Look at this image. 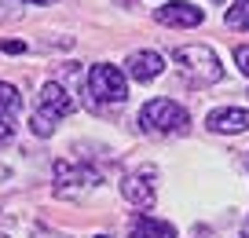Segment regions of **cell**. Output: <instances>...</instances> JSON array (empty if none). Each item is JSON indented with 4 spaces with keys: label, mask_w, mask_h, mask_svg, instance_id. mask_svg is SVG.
Segmentation results:
<instances>
[{
    "label": "cell",
    "mask_w": 249,
    "mask_h": 238,
    "mask_svg": "<svg viewBox=\"0 0 249 238\" xmlns=\"http://www.w3.org/2000/svg\"><path fill=\"white\" fill-rule=\"evenodd\" d=\"M234 66H238L242 73H249V44H238V48H234Z\"/></svg>",
    "instance_id": "7c38bea8"
},
{
    "label": "cell",
    "mask_w": 249,
    "mask_h": 238,
    "mask_svg": "<svg viewBox=\"0 0 249 238\" xmlns=\"http://www.w3.org/2000/svg\"><path fill=\"white\" fill-rule=\"evenodd\" d=\"M26 4H40V8H48V4H55V0H26Z\"/></svg>",
    "instance_id": "9a60e30c"
},
{
    "label": "cell",
    "mask_w": 249,
    "mask_h": 238,
    "mask_svg": "<svg viewBox=\"0 0 249 238\" xmlns=\"http://www.w3.org/2000/svg\"><path fill=\"white\" fill-rule=\"evenodd\" d=\"M11 132H15V117H11V114H0V143H8Z\"/></svg>",
    "instance_id": "4fadbf2b"
},
{
    "label": "cell",
    "mask_w": 249,
    "mask_h": 238,
    "mask_svg": "<svg viewBox=\"0 0 249 238\" xmlns=\"http://www.w3.org/2000/svg\"><path fill=\"white\" fill-rule=\"evenodd\" d=\"M88 95L95 103H114L117 107V103L128 99V77L110 62H95L88 70Z\"/></svg>",
    "instance_id": "277c9868"
},
{
    "label": "cell",
    "mask_w": 249,
    "mask_h": 238,
    "mask_svg": "<svg viewBox=\"0 0 249 238\" xmlns=\"http://www.w3.org/2000/svg\"><path fill=\"white\" fill-rule=\"evenodd\" d=\"M70 110H73V99L66 95V88H62L59 81H48V85L40 88V95H37V110H33V117H30L33 136L48 139V136L55 132V121H59V117H66Z\"/></svg>",
    "instance_id": "7a4b0ae2"
},
{
    "label": "cell",
    "mask_w": 249,
    "mask_h": 238,
    "mask_svg": "<svg viewBox=\"0 0 249 238\" xmlns=\"http://www.w3.org/2000/svg\"><path fill=\"white\" fill-rule=\"evenodd\" d=\"M172 62H176L183 73H191L195 81H202V85H216V81H224V66H220L216 52H213L209 44H183L172 52Z\"/></svg>",
    "instance_id": "3957f363"
},
{
    "label": "cell",
    "mask_w": 249,
    "mask_h": 238,
    "mask_svg": "<svg viewBox=\"0 0 249 238\" xmlns=\"http://www.w3.org/2000/svg\"><path fill=\"white\" fill-rule=\"evenodd\" d=\"M224 22H227V30H249V0H231Z\"/></svg>",
    "instance_id": "30bf717a"
},
{
    "label": "cell",
    "mask_w": 249,
    "mask_h": 238,
    "mask_svg": "<svg viewBox=\"0 0 249 238\" xmlns=\"http://www.w3.org/2000/svg\"><path fill=\"white\" fill-rule=\"evenodd\" d=\"M0 52H8V55H22V52H26V40H0Z\"/></svg>",
    "instance_id": "5bb4252c"
},
{
    "label": "cell",
    "mask_w": 249,
    "mask_h": 238,
    "mask_svg": "<svg viewBox=\"0 0 249 238\" xmlns=\"http://www.w3.org/2000/svg\"><path fill=\"white\" fill-rule=\"evenodd\" d=\"M128 235L132 238H176V227L165 223V220H158V216L140 213V216H132V223H128Z\"/></svg>",
    "instance_id": "ba28073f"
},
{
    "label": "cell",
    "mask_w": 249,
    "mask_h": 238,
    "mask_svg": "<svg viewBox=\"0 0 249 238\" xmlns=\"http://www.w3.org/2000/svg\"><path fill=\"white\" fill-rule=\"evenodd\" d=\"M154 18L161 26H172V30H195V26L205 22V11L195 8V4H187V0H172V4H161L154 11Z\"/></svg>",
    "instance_id": "5b68a950"
},
{
    "label": "cell",
    "mask_w": 249,
    "mask_h": 238,
    "mask_svg": "<svg viewBox=\"0 0 249 238\" xmlns=\"http://www.w3.org/2000/svg\"><path fill=\"white\" fill-rule=\"evenodd\" d=\"M0 238H8V235H0Z\"/></svg>",
    "instance_id": "ac0fdd59"
},
{
    "label": "cell",
    "mask_w": 249,
    "mask_h": 238,
    "mask_svg": "<svg viewBox=\"0 0 249 238\" xmlns=\"http://www.w3.org/2000/svg\"><path fill=\"white\" fill-rule=\"evenodd\" d=\"M121 194H124V201H132L136 209H150L154 205V183L143 180V176H124L121 180Z\"/></svg>",
    "instance_id": "9c48e42d"
},
{
    "label": "cell",
    "mask_w": 249,
    "mask_h": 238,
    "mask_svg": "<svg viewBox=\"0 0 249 238\" xmlns=\"http://www.w3.org/2000/svg\"><path fill=\"white\" fill-rule=\"evenodd\" d=\"M246 95H249V92H246Z\"/></svg>",
    "instance_id": "d6986e66"
},
{
    "label": "cell",
    "mask_w": 249,
    "mask_h": 238,
    "mask_svg": "<svg viewBox=\"0 0 249 238\" xmlns=\"http://www.w3.org/2000/svg\"><path fill=\"white\" fill-rule=\"evenodd\" d=\"M18 110H22V95H18V88L8 85V81H0V114L18 117Z\"/></svg>",
    "instance_id": "8fae6325"
},
{
    "label": "cell",
    "mask_w": 249,
    "mask_h": 238,
    "mask_svg": "<svg viewBox=\"0 0 249 238\" xmlns=\"http://www.w3.org/2000/svg\"><path fill=\"white\" fill-rule=\"evenodd\" d=\"M140 128L154 132V136H183V132L191 128V114H187L179 103L158 95V99L143 103V110H140Z\"/></svg>",
    "instance_id": "6da1fadb"
},
{
    "label": "cell",
    "mask_w": 249,
    "mask_h": 238,
    "mask_svg": "<svg viewBox=\"0 0 249 238\" xmlns=\"http://www.w3.org/2000/svg\"><path fill=\"white\" fill-rule=\"evenodd\" d=\"M124 66H128V77L140 81V85H150V81H158V77L165 73V59L158 52H150V48L147 52H132Z\"/></svg>",
    "instance_id": "8992f818"
},
{
    "label": "cell",
    "mask_w": 249,
    "mask_h": 238,
    "mask_svg": "<svg viewBox=\"0 0 249 238\" xmlns=\"http://www.w3.org/2000/svg\"><path fill=\"white\" fill-rule=\"evenodd\" d=\"M95 238H110V235H95Z\"/></svg>",
    "instance_id": "e0dca14e"
},
{
    "label": "cell",
    "mask_w": 249,
    "mask_h": 238,
    "mask_svg": "<svg viewBox=\"0 0 249 238\" xmlns=\"http://www.w3.org/2000/svg\"><path fill=\"white\" fill-rule=\"evenodd\" d=\"M242 238H249V220H246V223H242Z\"/></svg>",
    "instance_id": "2e32d148"
},
{
    "label": "cell",
    "mask_w": 249,
    "mask_h": 238,
    "mask_svg": "<svg viewBox=\"0 0 249 238\" xmlns=\"http://www.w3.org/2000/svg\"><path fill=\"white\" fill-rule=\"evenodd\" d=\"M205 125H209L213 132H249V110H238V107L213 110Z\"/></svg>",
    "instance_id": "52a82bcc"
}]
</instances>
